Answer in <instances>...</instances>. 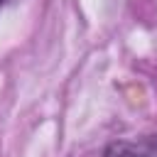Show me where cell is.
Listing matches in <instances>:
<instances>
[{
	"mask_svg": "<svg viewBox=\"0 0 157 157\" xmlns=\"http://www.w3.org/2000/svg\"><path fill=\"white\" fill-rule=\"evenodd\" d=\"M103 157H157V135H147L142 140H118L110 142Z\"/></svg>",
	"mask_w": 157,
	"mask_h": 157,
	"instance_id": "cell-1",
	"label": "cell"
}]
</instances>
